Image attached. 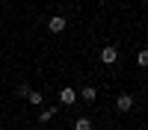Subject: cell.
<instances>
[{"label":"cell","mask_w":148,"mask_h":130,"mask_svg":"<svg viewBox=\"0 0 148 130\" xmlns=\"http://www.w3.org/2000/svg\"><path fill=\"white\" fill-rule=\"evenodd\" d=\"M59 101H62V106H71L74 101H77V92H74V89H59Z\"/></svg>","instance_id":"3957f363"},{"label":"cell","mask_w":148,"mask_h":130,"mask_svg":"<svg viewBox=\"0 0 148 130\" xmlns=\"http://www.w3.org/2000/svg\"><path fill=\"white\" fill-rule=\"evenodd\" d=\"M116 110L119 112H130L133 110V98H130V95H119V98H116Z\"/></svg>","instance_id":"7a4b0ae2"},{"label":"cell","mask_w":148,"mask_h":130,"mask_svg":"<svg viewBox=\"0 0 148 130\" xmlns=\"http://www.w3.org/2000/svg\"><path fill=\"white\" fill-rule=\"evenodd\" d=\"M27 101H30L33 106H42V101H45V98H42V92H30V95H27Z\"/></svg>","instance_id":"52a82bcc"},{"label":"cell","mask_w":148,"mask_h":130,"mask_svg":"<svg viewBox=\"0 0 148 130\" xmlns=\"http://www.w3.org/2000/svg\"><path fill=\"white\" fill-rule=\"evenodd\" d=\"M101 62H104V65H116V62H119V50H116L113 44H107L104 50H101Z\"/></svg>","instance_id":"6da1fadb"},{"label":"cell","mask_w":148,"mask_h":130,"mask_svg":"<svg viewBox=\"0 0 148 130\" xmlns=\"http://www.w3.org/2000/svg\"><path fill=\"white\" fill-rule=\"evenodd\" d=\"M136 62H139V65H142V68H145V65H148V50H139V53H136Z\"/></svg>","instance_id":"9c48e42d"},{"label":"cell","mask_w":148,"mask_h":130,"mask_svg":"<svg viewBox=\"0 0 148 130\" xmlns=\"http://www.w3.org/2000/svg\"><path fill=\"white\" fill-rule=\"evenodd\" d=\"M53 115H56V106H51V110H45V112L39 115V121H42V124H47V121H51Z\"/></svg>","instance_id":"ba28073f"},{"label":"cell","mask_w":148,"mask_h":130,"mask_svg":"<svg viewBox=\"0 0 148 130\" xmlns=\"http://www.w3.org/2000/svg\"><path fill=\"white\" fill-rule=\"evenodd\" d=\"M74 130H92V121H89L86 115H80L77 121H74Z\"/></svg>","instance_id":"5b68a950"},{"label":"cell","mask_w":148,"mask_h":130,"mask_svg":"<svg viewBox=\"0 0 148 130\" xmlns=\"http://www.w3.org/2000/svg\"><path fill=\"white\" fill-rule=\"evenodd\" d=\"M47 30H51V33H62L65 30V18L62 15H53L51 21H47Z\"/></svg>","instance_id":"277c9868"},{"label":"cell","mask_w":148,"mask_h":130,"mask_svg":"<svg viewBox=\"0 0 148 130\" xmlns=\"http://www.w3.org/2000/svg\"><path fill=\"white\" fill-rule=\"evenodd\" d=\"M80 95H83V101H89V103H92V101L98 98V92H95V86H83V92H80Z\"/></svg>","instance_id":"8992f818"},{"label":"cell","mask_w":148,"mask_h":130,"mask_svg":"<svg viewBox=\"0 0 148 130\" xmlns=\"http://www.w3.org/2000/svg\"><path fill=\"white\" fill-rule=\"evenodd\" d=\"M18 95H21V98H27V95H30V86H27V83H21V86H18Z\"/></svg>","instance_id":"30bf717a"}]
</instances>
